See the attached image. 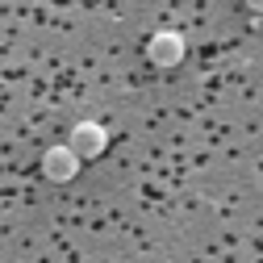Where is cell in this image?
Wrapping results in <instances>:
<instances>
[{
	"mask_svg": "<svg viewBox=\"0 0 263 263\" xmlns=\"http://www.w3.org/2000/svg\"><path fill=\"white\" fill-rule=\"evenodd\" d=\"M67 146H71L80 159H96V155H105V146H109V129L96 125V121H80V125L71 129Z\"/></svg>",
	"mask_w": 263,
	"mask_h": 263,
	"instance_id": "obj_1",
	"label": "cell"
},
{
	"mask_svg": "<svg viewBox=\"0 0 263 263\" xmlns=\"http://www.w3.org/2000/svg\"><path fill=\"white\" fill-rule=\"evenodd\" d=\"M76 172H80V155H76L71 146H50V151L42 155V176H46V180L67 184V180H76Z\"/></svg>",
	"mask_w": 263,
	"mask_h": 263,
	"instance_id": "obj_3",
	"label": "cell"
},
{
	"mask_svg": "<svg viewBox=\"0 0 263 263\" xmlns=\"http://www.w3.org/2000/svg\"><path fill=\"white\" fill-rule=\"evenodd\" d=\"M247 9H251V13H259V9H263V0H247Z\"/></svg>",
	"mask_w": 263,
	"mask_h": 263,
	"instance_id": "obj_4",
	"label": "cell"
},
{
	"mask_svg": "<svg viewBox=\"0 0 263 263\" xmlns=\"http://www.w3.org/2000/svg\"><path fill=\"white\" fill-rule=\"evenodd\" d=\"M146 59L155 63V67H176V63L184 59V38L176 34V29H159V34L146 42Z\"/></svg>",
	"mask_w": 263,
	"mask_h": 263,
	"instance_id": "obj_2",
	"label": "cell"
}]
</instances>
